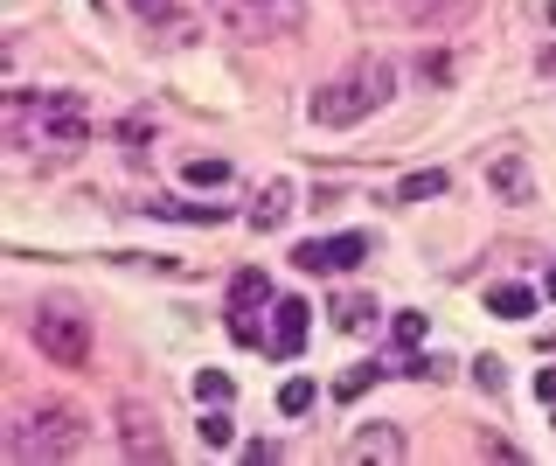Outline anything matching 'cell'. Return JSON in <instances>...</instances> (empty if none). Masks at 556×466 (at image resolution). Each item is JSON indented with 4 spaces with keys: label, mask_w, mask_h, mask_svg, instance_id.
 <instances>
[{
    "label": "cell",
    "mask_w": 556,
    "mask_h": 466,
    "mask_svg": "<svg viewBox=\"0 0 556 466\" xmlns=\"http://www.w3.org/2000/svg\"><path fill=\"white\" fill-rule=\"evenodd\" d=\"M0 133L14 154H56L70 160L84 147V98L77 91H7L0 105Z\"/></svg>",
    "instance_id": "obj_1"
},
{
    "label": "cell",
    "mask_w": 556,
    "mask_h": 466,
    "mask_svg": "<svg viewBox=\"0 0 556 466\" xmlns=\"http://www.w3.org/2000/svg\"><path fill=\"white\" fill-rule=\"evenodd\" d=\"M390 98H397V63H383V56H362V63H348L341 77H327V84L313 91V119L341 133V126H362V119H376Z\"/></svg>",
    "instance_id": "obj_2"
},
{
    "label": "cell",
    "mask_w": 556,
    "mask_h": 466,
    "mask_svg": "<svg viewBox=\"0 0 556 466\" xmlns=\"http://www.w3.org/2000/svg\"><path fill=\"white\" fill-rule=\"evenodd\" d=\"M84 446V411L77 404H28L21 425L7 432V453L28 466H49V460H70Z\"/></svg>",
    "instance_id": "obj_3"
},
{
    "label": "cell",
    "mask_w": 556,
    "mask_h": 466,
    "mask_svg": "<svg viewBox=\"0 0 556 466\" xmlns=\"http://www.w3.org/2000/svg\"><path fill=\"white\" fill-rule=\"evenodd\" d=\"M209 14L237 35V42H278L306 28V0H209Z\"/></svg>",
    "instance_id": "obj_4"
},
{
    "label": "cell",
    "mask_w": 556,
    "mask_h": 466,
    "mask_svg": "<svg viewBox=\"0 0 556 466\" xmlns=\"http://www.w3.org/2000/svg\"><path fill=\"white\" fill-rule=\"evenodd\" d=\"M35 348L56 369H84L91 362V313L70 307V300H49V307L35 313Z\"/></svg>",
    "instance_id": "obj_5"
},
{
    "label": "cell",
    "mask_w": 556,
    "mask_h": 466,
    "mask_svg": "<svg viewBox=\"0 0 556 466\" xmlns=\"http://www.w3.org/2000/svg\"><path fill=\"white\" fill-rule=\"evenodd\" d=\"M362 258H369V237H362V230H341V237H306V244L292 251V265H299V272H320V279L355 272Z\"/></svg>",
    "instance_id": "obj_6"
},
{
    "label": "cell",
    "mask_w": 556,
    "mask_h": 466,
    "mask_svg": "<svg viewBox=\"0 0 556 466\" xmlns=\"http://www.w3.org/2000/svg\"><path fill=\"white\" fill-rule=\"evenodd\" d=\"M119 453L139 466H160L167 460V425L146 411V404H119Z\"/></svg>",
    "instance_id": "obj_7"
},
{
    "label": "cell",
    "mask_w": 556,
    "mask_h": 466,
    "mask_svg": "<svg viewBox=\"0 0 556 466\" xmlns=\"http://www.w3.org/2000/svg\"><path fill=\"white\" fill-rule=\"evenodd\" d=\"M258 313H272V279L258 265H244L230 279V334L237 341H258Z\"/></svg>",
    "instance_id": "obj_8"
},
{
    "label": "cell",
    "mask_w": 556,
    "mask_h": 466,
    "mask_svg": "<svg viewBox=\"0 0 556 466\" xmlns=\"http://www.w3.org/2000/svg\"><path fill=\"white\" fill-rule=\"evenodd\" d=\"M306 300H299V293H278L272 300V348L278 355H299V348H306Z\"/></svg>",
    "instance_id": "obj_9"
},
{
    "label": "cell",
    "mask_w": 556,
    "mask_h": 466,
    "mask_svg": "<svg viewBox=\"0 0 556 466\" xmlns=\"http://www.w3.org/2000/svg\"><path fill=\"white\" fill-rule=\"evenodd\" d=\"M285 216H292V181H265L251 202V230H278Z\"/></svg>",
    "instance_id": "obj_10"
},
{
    "label": "cell",
    "mask_w": 556,
    "mask_h": 466,
    "mask_svg": "<svg viewBox=\"0 0 556 466\" xmlns=\"http://www.w3.org/2000/svg\"><path fill=\"white\" fill-rule=\"evenodd\" d=\"M466 14H473V0H404V21H417V28H452Z\"/></svg>",
    "instance_id": "obj_11"
},
{
    "label": "cell",
    "mask_w": 556,
    "mask_h": 466,
    "mask_svg": "<svg viewBox=\"0 0 556 466\" xmlns=\"http://www.w3.org/2000/svg\"><path fill=\"white\" fill-rule=\"evenodd\" d=\"M487 181H494V195H508V202H529V167H522V154H501L487 167Z\"/></svg>",
    "instance_id": "obj_12"
},
{
    "label": "cell",
    "mask_w": 556,
    "mask_h": 466,
    "mask_svg": "<svg viewBox=\"0 0 556 466\" xmlns=\"http://www.w3.org/2000/svg\"><path fill=\"white\" fill-rule=\"evenodd\" d=\"M452 188V174L445 167H424V174H404L397 181V202H431V195H445Z\"/></svg>",
    "instance_id": "obj_13"
},
{
    "label": "cell",
    "mask_w": 556,
    "mask_h": 466,
    "mask_svg": "<svg viewBox=\"0 0 556 466\" xmlns=\"http://www.w3.org/2000/svg\"><path fill=\"white\" fill-rule=\"evenodd\" d=\"M487 313H501V320H529V313H536V293H529V286H494V293H487Z\"/></svg>",
    "instance_id": "obj_14"
},
{
    "label": "cell",
    "mask_w": 556,
    "mask_h": 466,
    "mask_svg": "<svg viewBox=\"0 0 556 466\" xmlns=\"http://www.w3.org/2000/svg\"><path fill=\"white\" fill-rule=\"evenodd\" d=\"M376 383H383V369H376V362H355V369L334 383V404H355V397H369Z\"/></svg>",
    "instance_id": "obj_15"
},
{
    "label": "cell",
    "mask_w": 556,
    "mask_h": 466,
    "mask_svg": "<svg viewBox=\"0 0 556 466\" xmlns=\"http://www.w3.org/2000/svg\"><path fill=\"white\" fill-rule=\"evenodd\" d=\"M404 453V439L390 432V425H369L362 439H355V460H397Z\"/></svg>",
    "instance_id": "obj_16"
},
{
    "label": "cell",
    "mask_w": 556,
    "mask_h": 466,
    "mask_svg": "<svg viewBox=\"0 0 556 466\" xmlns=\"http://www.w3.org/2000/svg\"><path fill=\"white\" fill-rule=\"evenodd\" d=\"M181 181H188V188H230V160L202 154V160H188V167H181Z\"/></svg>",
    "instance_id": "obj_17"
},
{
    "label": "cell",
    "mask_w": 556,
    "mask_h": 466,
    "mask_svg": "<svg viewBox=\"0 0 556 466\" xmlns=\"http://www.w3.org/2000/svg\"><path fill=\"white\" fill-rule=\"evenodd\" d=\"M153 216H174V223H223L216 202H146Z\"/></svg>",
    "instance_id": "obj_18"
},
{
    "label": "cell",
    "mask_w": 556,
    "mask_h": 466,
    "mask_svg": "<svg viewBox=\"0 0 556 466\" xmlns=\"http://www.w3.org/2000/svg\"><path fill=\"white\" fill-rule=\"evenodd\" d=\"M313 397H320V390H313V376H292V383L278 390V411H285V418H299V411H313Z\"/></svg>",
    "instance_id": "obj_19"
},
{
    "label": "cell",
    "mask_w": 556,
    "mask_h": 466,
    "mask_svg": "<svg viewBox=\"0 0 556 466\" xmlns=\"http://www.w3.org/2000/svg\"><path fill=\"white\" fill-rule=\"evenodd\" d=\"M230 439H237V425H230V404H223V411L202 418V446H209V453H230Z\"/></svg>",
    "instance_id": "obj_20"
},
{
    "label": "cell",
    "mask_w": 556,
    "mask_h": 466,
    "mask_svg": "<svg viewBox=\"0 0 556 466\" xmlns=\"http://www.w3.org/2000/svg\"><path fill=\"white\" fill-rule=\"evenodd\" d=\"M230 390H237V383H230L223 369H195V397H202V404H230Z\"/></svg>",
    "instance_id": "obj_21"
},
{
    "label": "cell",
    "mask_w": 556,
    "mask_h": 466,
    "mask_svg": "<svg viewBox=\"0 0 556 466\" xmlns=\"http://www.w3.org/2000/svg\"><path fill=\"white\" fill-rule=\"evenodd\" d=\"M369 300H341V307H334V327H341V334H362V327H369Z\"/></svg>",
    "instance_id": "obj_22"
},
{
    "label": "cell",
    "mask_w": 556,
    "mask_h": 466,
    "mask_svg": "<svg viewBox=\"0 0 556 466\" xmlns=\"http://www.w3.org/2000/svg\"><path fill=\"white\" fill-rule=\"evenodd\" d=\"M473 383H480L487 397H501V390H508V369H501L494 355H480V362H473Z\"/></svg>",
    "instance_id": "obj_23"
},
{
    "label": "cell",
    "mask_w": 556,
    "mask_h": 466,
    "mask_svg": "<svg viewBox=\"0 0 556 466\" xmlns=\"http://www.w3.org/2000/svg\"><path fill=\"white\" fill-rule=\"evenodd\" d=\"M424 341V313H397V348H417Z\"/></svg>",
    "instance_id": "obj_24"
},
{
    "label": "cell",
    "mask_w": 556,
    "mask_h": 466,
    "mask_svg": "<svg viewBox=\"0 0 556 466\" xmlns=\"http://www.w3.org/2000/svg\"><path fill=\"white\" fill-rule=\"evenodd\" d=\"M536 397H543V404H556V369H543V376H536Z\"/></svg>",
    "instance_id": "obj_25"
},
{
    "label": "cell",
    "mask_w": 556,
    "mask_h": 466,
    "mask_svg": "<svg viewBox=\"0 0 556 466\" xmlns=\"http://www.w3.org/2000/svg\"><path fill=\"white\" fill-rule=\"evenodd\" d=\"M543 293H550V300H556V265H550V279H543Z\"/></svg>",
    "instance_id": "obj_26"
},
{
    "label": "cell",
    "mask_w": 556,
    "mask_h": 466,
    "mask_svg": "<svg viewBox=\"0 0 556 466\" xmlns=\"http://www.w3.org/2000/svg\"><path fill=\"white\" fill-rule=\"evenodd\" d=\"M550 21H556V0H550Z\"/></svg>",
    "instance_id": "obj_27"
}]
</instances>
